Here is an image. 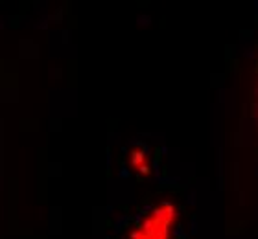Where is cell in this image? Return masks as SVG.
<instances>
[{"mask_svg": "<svg viewBox=\"0 0 258 239\" xmlns=\"http://www.w3.org/2000/svg\"><path fill=\"white\" fill-rule=\"evenodd\" d=\"M173 208L170 204H161L150 219H146L144 226L140 232L135 234L139 239H166L168 226L172 223Z\"/></svg>", "mask_w": 258, "mask_h": 239, "instance_id": "1", "label": "cell"}]
</instances>
